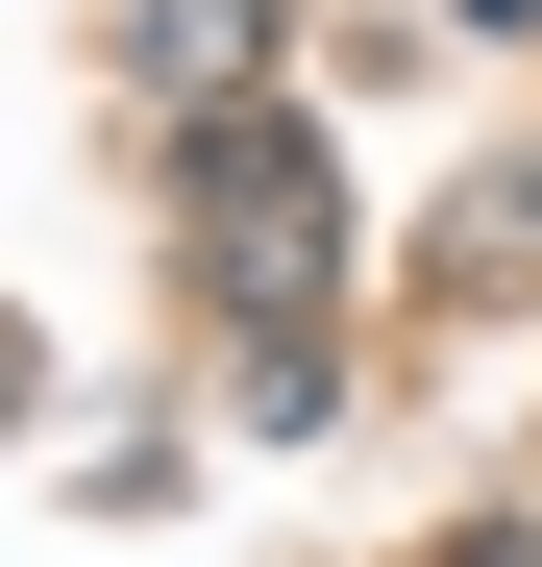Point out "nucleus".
<instances>
[{"mask_svg": "<svg viewBox=\"0 0 542 567\" xmlns=\"http://www.w3.org/2000/svg\"><path fill=\"white\" fill-rule=\"evenodd\" d=\"M0 395H25V346H0Z\"/></svg>", "mask_w": 542, "mask_h": 567, "instance_id": "f257e3e1", "label": "nucleus"}]
</instances>
